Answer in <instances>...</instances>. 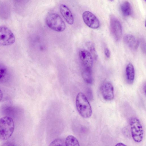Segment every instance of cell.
I'll return each mask as SVG.
<instances>
[{"label":"cell","mask_w":146,"mask_h":146,"mask_svg":"<svg viewBox=\"0 0 146 146\" xmlns=\"http://www.w3.org/2000/svg\"><path fill=\"white\" fill-rule=\"evenodd\" d=\"M76 102L77 111L81 116L86 118L91 117L92 113V108L87 98L83 93H78Z\"/></svg>","instance_id":"6da1fadb"},{"label":"cell","mask_w":146,"mask_h":146,"mask_svg":"<svg viewBox=\"0 0 146 146\" xmlns=\"http://www.w3.org/2000/svg\"><path fill=\"white\" fill-rule=\"evenodd\" d=\"M15 128L13 119L9 116H5L0 119V139L6 140L12 135Z\"/></svg>","instance_id":"7a4b0ae2"},{"label":"cell","mask_w":146,"mask_h":146,"mask_svg":"<svg viewBox=\"0 0 146 146\" xmlns=\"http://www.w3.org/2000/svg\"><path fill=\"white\" fill-rule=\"evenodd\" d=\"M46 22L50 28L56 31H63L66 28L65 24L61 17L55 13H49L47 15Z\"/></svg>","instance_id":"3957f363"},{"label":"cell","mask_w":146,"mask_h":146,"mask_svg":"<svg viewBox=\"0 0 146 146\" xmlns=\"http://www.w3.org/2000/svg\"><path fill=\"white\" fill-rule=\"evenodd\" d=\"M129 123L133 139L136 142H141L143 133L142 127L139 120L137 117H132L130 119Z\"/></svg>","instance_id":"277c9868"},{"label":"cell","mask_w":146,"mask_h":146,"mask_svg":"<svg viewBox=\"0 0 146 146\" xmlns=\"http://www.w3.org/2000/svg\"><path fill=\"white\" fill-rule=\"evenodd\" d=\"M79 56L82 67V73L92 72L93 60L90 52L86 50H81L79 52Z\"/></svg>","instance_id":"5b68a950"},{"label":"cell","mask_w":146,"mask_h":146,"mask_svg":"<svg viewBox=\"0 0 146 146\" xmlns=\"http://www.w3.org/2000/svg\"><path fill=\"white\" fill-rule=\"evenodd\" d=\"M15 36L8 27L5 26H0V45L7 46L13 44L15 41Z\"/></svg>","instance_id":"8992f818"},{"label":"cell","mask_w":146,"mask_h":146,"mask_svg":"<svg viewBox=\"0 0 146 146\" xmlns=\"http://www.w3.org/2000/svg\"><path fill=\"white\" fill-rule=\"evenodd\" d=\"M110 26L113 38L116 41L119 40L122 35V27L118 19L113 15L110 16Z\"/></svg>","instance_id":"52a82bcc"},{"label":"cell","mask_w":146,"mask_h":146,"mask_svg":"<svg viewBox=\"0 0 146 146\" xmlns=\"http://www.w3.org/2000/svg\"><path fill=\"white\" fill-rule=\"evenodd\" d=\"M82 17L84 23L90 28L97 29L99 27L100 25L99 21L92 12L88 11H85L83 13Z\"/></svg>","instance_id":"ba28073f"},{"label":"cell","mask_w":146,"mask_h":146,"mask_svg":"<svg viewBox=\"0 0 146 146\" xmlns=\"http://www.w3.org/2000/svg\"><path fill=\"white\" fill-rule=\"evenodd\" d=\"M100 91L103 98L110 101L114 98V88L111 84L108 81L104 82L100 87Z\"/></svg>","instance_id":"9c48e42d"},{"label":"cell","mask_w":146,"mask_h":146,"mask_svg":"<svg viewBox=\"0 0 146 146\" xmlns=\"http://www.w3.org/2000/svg\"><path fill=\"white\" fill-rule=\"evenodd\" d=\"M125 43L131 50H135L137 49L139 45V40L133 35L128 34L123 38Z\"/></svg>","instance_id":"30bf717a"},{"label":"cell","mask_w":146,"mask_h":146,"mask_svg":"<svg viewBox=\"0 0 146 146\" xmlns=\"http://www.w3.org/2000/svg\"><path fill=\"white\" fill-rule=\"evenodd\" d=\"M60 13L66 22L70 25H72L74 22L73 15L68 8L65 5L61 4L60 6Z\"/></svg>","instance_id":"8fae6325"},{"label":"cell","mask_w":146,"mask_h":146,"mask_svg":"<svg viewBox=\"0 0 146 146\" xmlns=\"http://www.w3.org/2000/svg\"><path fill=\"white\" fill-rule=\"evenodd\" d=\"M10 76L9 71L4 64L0 63V83H4L7 82Z\"/></svg>","instance_id":"7c38bea8"},{"label":"cell","mask_w":146,"mask_h":146,"mask_svg":"<svg viewBox=\"0 0 146 146\" xmlns=\"http://www.w3.org/2000/svg\"><path fill=\"white\" fill-rule=\"evenodd\" d=\"M126 78L127 82L129 84H132L135 78V70L134 66L131 63L128 64L125 69Z\"/></svg>","instance_id":"4fadbf2b"},{"label":"cell","mask_w":146,"mask_h":146,"mask_svg":"<svg viewBox=\"0 0 146 146\" xmlns=\"http://www.w3.org/2000/svg\"><path fill=\"white\" fill-rule=\"evenodd\" d=\"M120 9L122 13L124 16H128L132 13V6L128 1H124L121 4Z\"/></svg>","instance_id":"5bb4252c"},{"label":"cell","mask_w":146,"mask_h":146,"mask_svg":"<svg viewBox=\"0 0 146 146\" xmlns=\"http://www.w3.org/2000/svg\"><path fill=\"white\" fill-rule=\"evenodd\" d=\"M65 142L66 146H80L78 140L72 135L68 136Z\"/></svg>","instance_id":"9a60e30c"},{"label":"cell","mask_w":146,"mask_h":146,"mask_svg":"<svg viewBox=\"0 0 146 146\" xmlns=\"http://www.w3.org/2000/svg\"><path fill=\"white\" fill-rule=\"evenodd\" d=\"M86 45L92 56L95 58H97V53L93 43L92 42L89 41L86 42Z\"/></svg>","instance_id":"2e32d148"},{"label":"cell","mask_w":146,"mask_h":146,"mask_svg":"<svg viewBox=\"0 0 146 146\" xmlns=\"http://www.w3.org/2000/svg\"><path fill=\"white\" fill-rule=\"evenodd\" d=\"M49 146H66L65 142L62 138H57L53 140Z\"/></svg>","instance_id":"e0dca14e"},{"label":"cell","mask_w":146,"mask_h":146,"mask_svg":"<svg viewBox=\"0 0 146 146\" xmlns=\"http://www.w3.org/2000/svg\"><path fill=\"white\" fill-rule=\"evenodd\" d=\"M104 52L106 56L108 58L110 57V51L109 49L107 48H105Z\"/></svg>","instance_id":"ac0fdd59"},{"label":"cell","mask_w":146,"mask_h":146,"mask_svg":"<svg viewBox=\"0 0 146 146\" xmlns=\"http://www.w3.org/2000/svg\"><path fill=\"white\" fill-rule=\"evenodd\" d=\"M1 146H17L14 143L11 142H7L3 143Z\"/></svg>","instance_id":"d6986e66"},{"label":"cell","mask_w":146,"mask_h":146,"mask_svg":"<svg viewBox=\"0 0 146 146\" xmlns=\"http://www.w3.org/2000/svg\"><path fill=\"white\" fill-rule=\"evenodd\" d=\"M115 146H127L124 144L121 143H117Z\"/></svg>","instance_id":"ffe728a7"},{"label":"cell","mask_w":146,"mask_h":146,"mask_svg":"<svg viewBox=\"0 0 146 146\" xmlns=\"http://www.w3.org/2000/svg\"><path fill=\"white\" fill-rule=\"evenodd\" d=\"M3 97V94L2 92L0 89V102L2 100Z\"/></svg>","instance_id":"44dd1931"}]
</instances>
